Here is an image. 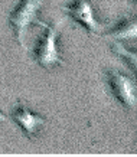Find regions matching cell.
I'll use <instances>...</instances> for the list:
<instances>
[{
    "label": "cell",
    "mask_w": 137,
    "mask_h": 157,
    "mask_svg": "<svg viewBox=\"0 0 137 157\" xmlns=\"http://www.w3.org/2000/svg\"><path fill=\"white\" fill-rule=\"evenodd\" d=\"M38 25L43 28V33L39 36L38 42L32 51L33 59L45 69H51L58 65L64 67L65 62L62 59L59 46H58V33H59L62 20H57L53 25H48L39 20Z\"/></svg>",
    "instance_id": "6da1fadb"
},
{
    "label": "cell",
    "mask_w": 137,
    "mask_h": 157,
    "mask_svg": "<svg viewBox=\"0 0 137 157\" xmlns=\"http://www.w3.org/2000/svg\"><path fill=\"white\" fill-rule=\"evenodd\" d=\"M45 0H19L18 5L13 7V10L9 14V23L12 26L16 36V40L19 45L26 51L25 36L30 25H38V12L42 7Z\"/></svg>",
    "instance_id": "7a4b0ae2"
},
{
    "label": "cell",
    "mask_w": 137,
    "mask_h": 157,
    "mask_svg": "<svg viewBox=\"0 0 137 157\" xmlns=\"http://www.w3.org/2000/svg\"><path fill=\"white\" fill-rule=\"evenodd\" d=\"M61 10H64L80 26H82L90 36L101 35V32L107 28V23H103L97 19L94 5L90 0H71L66 6H62Z\"/></svg>",
    "instance_id": "3957f363"
},
{
    "label": "cell",
    "mask_w": 137,
    "mask_h": 157,
    "mask_svg": "<svg viewBox=\"0 0 137 157\" xmlns=\"http://www.w3.org/2000/svg\"><path fill=\"white\" fill-rule=\"evenodd\" d=\"M107 84L113 97L127 109H134L137 104V86L131 76L123 72L110 69L105 72Z\"/></svg>",
    "instance_id": "277c9868"
},
{
    "label": "cell",
    "mask_w": 137,
    "mask_h": 157,
    "mask_svg": "<svg viewBox=\"0 0 137 157\" xmlns=\"http://www.w3.org/2000/svg\"><path fill=\"white\" fill-rule=\"evenodd\" d=\"M13 121L20 127V130L23 131V134L28 138L33 140L36 137L38 131L41 130V127H43L46 124V120L41 117V115L32 113L30 109L22 102H18L14 105L13 113H12Z\"/></svg>",
    "instance_id": "5b68a950"
},
{
    "label": "cell",
    "mask_w": 137,
    "mask_h": 157,
    "mask_svg": "<svg viewBox=\"0 0 137 157\" xmlns=\"http://www.w3.org/2000/svg\"><path fill=\"white\" fill-rule=\"evenodd\" d=\"M113 40H128L137 38V22L134 14H126L103 35Z\"/></svg>",
    "instance_id": "8992f818"
},
{
    "label": "cell",
    "mask_w": 137,
    "mask_h": 157,
    "mask_svg": "<svg viewBox=\"0 0 137 157\" xmlns=\"http://www.w3.org/2000/svg\"><path fill=\"white\" fill-rule=\"evenodd\" d=\"M111 49H113V52L115 53L117 56H120L126 63H127V67L131 68L133 72H136L137 53H136L134 49H133V51H128L123 43H121V40H113V43H111Z\"/></svg>",
    "instance_id": "52a82bcc"
},
{
    "label": "cell",
    "mask_w": 137,
    "mask_h": 157,
    "mask_svg": "<svg viewBox=\"0 0 137 157\" xmlns=\"http://www.w3.org/2000/svg\"><path fill=\"white\" fill-rule=\"evenodd\" d=\"M7 121V115H5L3 113H0V123H6Z\"/></svg>",
    "instance_id": "ba28073f"
}]
</instances>
